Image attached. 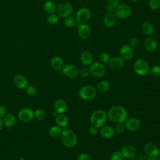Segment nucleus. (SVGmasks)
<instances>
[{"instance_id":"21","label":"nucleus","mask_w":160,"mask_h":160,"mask_svg":"<svg viewBox=\"0 0 160 160\" xmlns=\"http://www.w3.org/2000/svg\"><path fill=\"white\" fill-rule=\"evenodd\" d=\"M100 135L104 139H111L115 134L114 129L111 126H102L100 128Z\"/></svg>"},{"instance_id":"30","label":"nucleus","mask_w":160,"mask_h":160,"mask_svg":"<svg viewBox=\"0 0 160 160\" xmlns=\"http://www.w3.org/2000/svg\"><path fill=\"white\" fill-rule=\"evenodd\" d=\"M62 129L61 127L58 126V125H54L51 126L48 131V134L50 136V137L52 138H58V136H60L61 132H62Z\"/></svg>"},{"instance_id":"33","label":"nucleus","mask_w":160,"mask_h":160,"mask_svg":"<svg viewBox=\"0 0 160 160\" xmlns=\"http://www.w3.org/2000/svg\"><path fill=\"white\" fill-rule=\"evenodd\" d=\"M34 115L38 120H44L46 117V112L42 109H37L34 112Z\"/></svg>"},{"instance_id":"22","label":"nucleus","mask_w":160,"mask_h":160,"mask_svg":"<svg viewBox=\"0 0 160 160\" xmlns=\"http://www.w3.org/2000/svg\"><path fill=\"white\" fill-rule=\"evenodd\" d=\"M80 61L85 66H90L93 62V55L88 51H83L80 55Z\"/></svg>"},{"instance_id":"24","label":"nucleus","mask_w":160,"mask_h":160,"mask_svg":"<svg viewBox=\"0 0 160 160\" xmlns=\"http://www.w3.org/2000/svg\"><path fill=\"white\" fill-rule=\"evenodd\" d=\"M50 64L54 69L60 70L64 66V62L61 58L59 56H54L51 59Z\"/></svg>"},{"instance_id":"16","label":"nucleus","mask_w":160,"mask_h":160,"mask_svg":"<svg viewBox=\"0 0 160 160\" xmlns=\"http://www.w3.org/2000/svg\"><path fill=\"white\" fill-rule=\"evenodd\" d=\"M13 83L18 89H23L28 86V81L25 76L22 74H17L13 78Z\"/></svg>"},{"instance_id":"11","label":"nucleus","mask_w":160,"mask_h":160,"mask_svg":"<svg viewBox=\"0 0 160 160\" xmlns=\"http://www.w3.org/2000/svg\"><path fill=\"white\" fill-rule=\"evenodd\" d=\"M34 116V111L28 108L21 109L18 114V119L23 122H28L31 121Z\"/></svg>"},{"instance_id":"17","label":"nucleus","mask_w":160,"mask_h":160,"mask_svg":"<svg viewBox=\"0 0 160 160\" xmlns=\"http://www.w3.org/2000/svg\"><path fill=\"white\" fill-rule=\"evenodd\" d=\"M117 21V17L114 12H107L103 18V23L106 27H113Z\"/></svg>"},{"instance_id":"14","label":"nucleus","mask_w":160,"mask_h":160,"mask_svg":"<svg viewBox=\"0 0 160 160\" xmlns=\"http://www.w3.org/2000/svg\"><path fill=\"white\" fill-rule=\"evenodd\" d=\"M133 54L132 48L129 44H124L119 49V55L123 60H130L133 57Z\"/></svg>"},{"instance_id":"29","label":"nucleus","mask_w":160,"mask_h":160,"mask_svg":"<svg viewBox=\"0 0 160 160\" xmlns=\"http://www.w3.org/2000/svg\"><path fill=\"white\" fill-rule=\"evenodd\" d=\"M56 122L58 126L62 128L66 127L69 123L68 116L63 114H58L56 117Z\"/></svg>"},{"instance_id":"49","label":"nucleus","mask_w":160,"mask_h":160,"mask_svg":"<svg viewBox=\"0 0 160 160\" xmlns=\"http://www.w3.org/2000/svg\"><path fill=\"white\" fill-rule=\"evenodd\" d=\"M3 126H4V124H3L2 120L1 119V118H0V131L2 129V128Z\"/></svg>"},{"instance_id":"19","label":"nucleus","mask_w":160,"mask_h":160,"mask_svg":"<svg viewBox=\"0 0 160 160\" xmlns=\"http://www.w3.org/2000/svg\"><path fill=\"white\" fill-rule=\"evenodd\" d=\"M108 63L111 69L119 70L123 68L124 65V60L121 57H113L110 58Z\"/></svg>"},{"instance_id":"6","label":"nucleus","mask_w":160,"mask_h":160,"mask_svg":"<svg viewBox=\"0 0 160 160\" xmlns=\"http://www.w3.org/2000/svg\"><path fill=\"white\" fill-rule=\"evenodd\" d=\"M132 12L131 8L126 4H120L114 9V13L118 18L124 19L130 16Z\"/></svg>"},{"instance_id":"3","label":"nucleus","mask_w":160,"mask_h":160,"mask_svg":"<svg viewBox=\"0 0 160 160\" xmlns=\"http://www.w3.org/2000/svg\"><path fill=\"white\" fill-rule=\"evenodd\" d=\"M108 118L107 113L102 109L94 111L90 116V122L92 126L100 128L104 126Z\"/></svg>"},{"instance_id":"2","label":"nucleus","mask_w":160,"mask_h":160,"mask_svg":"<svg viewBox=\"0 0 160 160\" xmlns=\"http://www.w3.org/2000/svg\"><path fill=\"white\" fill-rule=\"evenodd\" d=\"M61 141L62 144L69 148H73L78 142V138L75 132L71 129H64L60 135Z\"/></svg>"},{"instance_id":"25","label":"nucleus","mask_w":160,"mask_h":160,"mask_svg":"<svg viewBox=\"0 0 160 160\" xmlns=\"http://www.w3.org/2000/svg\"><path fill=\"white\" fill-rule=\"evenodd\" d=\"M110 88L109 82L106 80H102L99 81L96 85V89L97 92L100 94H103L107 92Z\"/></svg>"},{"instance_id":"4","label":"nucleus","mask_w":160,"mask_h":160,"mask_svg":"<svg viewBox=\"0 0 160 160\" xmlns=\"http://www.w3.org/2000/svg\"><path fill=\"white\" fill-rule=\"evenodd\" d=\"M133 69L134 72L139 76H146L149 73L150 67L146 61L142 59L136 60L133 64Z\"/></svg>"},{"instance_id":"31","label":"nucleus","mask_w":160,"mask_h":160,"mask_svg":"<svg viewBox=\"0 0 160 160\" xmlns=\"http://www.w3.org/2000/svg\"><path fill=\"white\" fill-rule=\"evenodd\" d=\"M76 23L77 21L76 19V18L71 16L66 17L64 19V24L68 28H73L76 26Z\"/></svg>"},{"instance_id":"43","label":"nucleus","mask_w":160,"mask_h":160,"mask_svg":"<svg viewBox=\"0 0 160 160\" xmlns=\"http://www.w3.org/2000/svg\"><path fill=\"white\" fill-rule=\"evenodd\" d=\"M120 4H121L120 0H109L108 1V4H109L112 7H113L114 8V9Z\"/></svg>"},{"instance_id":"5","label":"nucleus","mask_w":160,"mask_h":160,"mask_svg":"<svg viewBox=\"0 0 160 160\" xmlns=\"http://www.w3.org/2000/svg\"><path fill=\"white\" fill-rule=\"evenodd\" d=\"M97 94L96 88L91 85H86L82 87L79 91V96L81 99L85 101L93 99Z\"/></svg>"},{"instance_id":"9","label":"nucleus","mask_w":160,"mask_h":160,"mask_svg":"<svg viewBox=\"0 0 160 160\" xmlns=\"http://www.w3.org/2000/svg\"><path fill=\"white\" fill-rule=\"evenodd\" d=\"M91 74L95 77L101 78L106 74V68L101 62H96L90 65L89 67Z\"/></svg>"},{"instance_id":"48","label":"nucleus","mask_w":160,"mask_h":160,"mask_svg":"<svg viewBox=\"0 0 160 160\" xmlns=\"http://www.w3.org/2000/svg\"><path fill=\"white\" fill-rule=\"evenodd\" d=\"M146 160H160V158H158V157L151 158V157H148V158H147Z\"/></svg>"},{"instance_id":"1","label":"nucleus","mask_w":160,"mask_h":160,"mask_svg":"<svg viewBox=\"0 0 160 160\" xmlns=\"http://www.w3.org/2000/svg\"><path fill=\"white\" fill-rule=\"evenodd\" d=\"M107 116L110 121L117 124L124 122L128 119V114L124 107L121 106H114L109 109Z\"/></svg>"},{"instance_id":"52","label":"nucleus","mask_w":160,"mask_h":160,"mask_svg":"<svg viewBox=\"0 0 160 160\" xmlns=\"http://www.w3.org/2000/svg\"><path fill=\"white\" fill-rule=\"evenodd\" d=\"M159 156H160V149H159Z\"/></svg>"},{"instance_id":"50","label":"nucleus","mask_w":160,"mask_h":160,"mask_svg":"<svg viewBox=\"0 0 160 160\" xmlns=\"http://www.w3.org/2000/svg\"><path fill=\"white\" fill-rule=\"evenodd\" d=\"M131 1H132V2H138V1H139L140 0H130Z\"/></svg>"},{"instance_id":"15","label":"nucleus","mask_w":160,"mask_h":160,"mask_svg":"<svg viewBox=\"0 0 160 160\" xmlns=\"http://www.w3.org/2000/svg\"><path fill=\"white\" fill-rule=\"evenodd\" d=\"M144 151L148 157L151 158L158 157L159 153V149L158 147L151 142H148L144 144Z\"/></svg>"},{"instance_id":"32","label":"nucleus","mask_w":160,"mask_h":160,"mask_svg":"<svg viewBox=\"0 0 160 160\" xmlns=\"http://www.w3.org/2000/svg\"><path fill=\"white\" fill-rule=\"evenodd\" d=\"M148 6L152 11L158 10L160 8V0H149Z\"/></svg>"},{"instance_id":"12","label":"nucleus","mask_w":160,"mask_h":160,"mask_svg":"<svg viewBox=\"0 0 160 160\" xmlns=\"http://www.w3.org/2000/svg\"><path fill=\"white\" fill-rule=\"evenodd\" d=\"M124 158L128 159H134L137 155V149L136 147L132 144H127L124 145L121 149Z\"/></svg>"},{"instance_id":"10","label":"nucleus","mask_w":160,"mask_h":160,"mask_svg":"<svg viewBox=\"0 0 160 160\" xmlns=\"http://www.w3.org/2000/svg\"><path fill=\"white\" fill-rule=\"evenodd\" d=\"M91 12L88 8H80L76 14V19L78 22L80 24L86 23L91 18Z\"/></svg>"},{"instance_id":"34","label":"nucleus","mask_w":160,"mask_h":160,"mask_svg":"<svg viewBox=\"0 0 160 160\" xmlns=\"http://www.w3.org/2000/svg\"><path fill=\"white\" fill-rule=\"evenodd\" d=\"M125 158L121 150L114 151L110 157V160H124Z\"/></svg>"},{"instance_id":"51","label":"nucleus","mask_w":160,"mask_h":160,"mask_svg":"<svg viewBox=\"0 0 160 160\" xmlns=\"http://www.w3.org/2000/svg\"><path fill=\"white\" fill-rule=\"evenodd\" d=\"M20 160H25L23 158H21V159H20Z\"/></svg>"},{"instance_id":"46","label":"nucleus","mask_w":160,"mask_h":160,"mask_svg":"<svg viewBox=\"0 0 160 160\" xmlns=\"http://www.w3.org/2000/svg\"><path fill=\"white\" fill-rule=\"evenodd\" d=\"M106 11L107 12H114V8L113 7H112L111 6H110L109 4H107L106 7Z\"/></svg>"},{"instance_id":"20","label":"nucleus","mask_w":160,"mask_h":160,"mask_svg":"<svg viewBox=\"0 0 160 160\" xmlns=\"http://www.w3.org/2000/svg\"><path fill=\"white\" fill-rule=\"evenodd\" d=\"M78 33L81 38L88 39L91 35V28L86 23L80 24L78 27Z\"/></svg>"},{"instance_id":"35","label":"nucleus","mask_w":160,"mask_h":160,"mask_svg":"<svg viewBox=\"0 0 160 160\" xmlns=\"http://www.w3.org/2000/svg\"><path fill=\"white\" fill-rule=\"evenodd\" d=\"M59 17L58 16V14H56L55 13L49 14L47 18L48 22L51 24H56L59 21Z\"/></svg>"},{"instance_id":"37","label":"nucleus","mask_w":160,"mask_h":160,"mask_svg":"<svg viewBox=\"0 0 160 160\" xmlns=\"http://www.w3.org/2000/svg\"><path fill=\"white\" fill-rule=\"evenodd\" d=\"M99 59L101 63L105 64L109 62L110 59V56H109V54L107 52H102L99 54Z\"/></svg>"},{"instance_id":"26","label":"nucleus","mask_w":160,"mask_h":160,"mask_svg":"<svg viewBox=\"0 0 160 160\" xmlns=\"http://www.w3.org/2000/svg\"><path fill=\"white\" fill-rule=\"evenodd\" d=\"M44 11L48 14H54L56 12L57 7L55 3L51 1H47L43 5Z\"/></svg>"},{"instance_id":"36","label":"nucleus","mask_w":160,"mask_h":160,"mask_svg":"<svg viewBox=\"0 0 160 160\" xmlns=\"http://www.w3.org/2000/svg\"><path fill=\"white\" fill-rule=\"evenodd\" d=\"M149 73L155 77L159 76H160V66L158 65H154L152 67L150 68Z\"/></svg>"},{"instance_id":"27","label":"nucleus","mask_w":160,"mask_h":160,"mask_svg":"<svg viewBox=\"0 0 160 160\" xmlns=\"http://www.w3.org/2000/svg\"><path fill=\"white\" fill-rule=\"evenodd\" d=\"M141 31L147 36H151L154 32V28L151 23L145 22L141 25Z\"/></svg>"},{"instance_id":"40","label":"nucleus","mask_w":160,"mask_h":160,"mask_svg":"<svg viewBox=\"0 0 160 160\" xmlns=\"http://www.w3.org/2000/svg\"><path fill=\"white\" fill-rule=\"evenodd\" d=\"M114 129L115 132H117L118 134L122 133L124 132V131L125 130L124 126L122 123H117V124L116 125V126Z\"/></svg>"},{"instance_id":"18","label":"nucleus","mask_w":160,"mask_h":160,"mask_svg":"<svg viewBox=\"0 0 160 160\" xmlns=\"http://www.w3.org/2000/svg\"><path fill=\"white\" fill-rule=\"evenodd\" d=\"M144 46L145 49L148 52H154L157 49L158 43L156 40L151 36H148L144 42Z\"/></svg>"},{"instance_id":"47","label":"nucleus","mask_w":160,"mask_h":160,"mask_svg":"<svg viewBox=\"0 0 160 160\" xmlns=\"http://www.w3.org/2000/svg\"><path fill=\"white\" fill-rule=\"evenodd\" d=\"M148 158V156L146 154H140L139 156V160H146Z\"/></svg>"},{"instance_id":"7","label":"nucleus","mask_w":160,"mask_h":160,"mask_svg":"<svg viewBox=\"0 0 160 160\" xmlns=\"http://www.w3.org/2000/svg\"><path fill=\"white\" fill-rule=\"evenodd\" d=\"M73 7L69 2H63L60 3L57 8V14L59 17L62 18H66L70 16L72 12Z\"/></svg>"},{"instance_id":"41","label":"nucleus","mask_w":160,"mask_h":160,"mask_svg":"<svg viewBox=\"0 0 160 160\" xmlns=\"http://www.w3.org/2000/svg\"><path fill=\"white\" fill-rule=\"evenodd\" d=\"M77 160H92V159L89 154L87 153H81L78 156Z\"/></svg>"},{"instance_id":"42","label":"nucleus","mask_w":160,"mask_h":160,"mask_svg":"<svg viewBox=\"0 0 160 160\" xmlns=\"http://www.w3.org/2000/svg\"><path fill=\"white\" fill-rule=\"evenodd\" d=\"M138 43H139L138 39L136 38H132L129 41V45L132 48L136 47L138 45Z\"/></svg>"},{"instance_id":"45","label":"nucleus","mask_w":160,"mask_h":160,"mask_svg":"<svg viewBox=\"0 0 160 160\" xmlns=\"http://www.w3.org/2000/svg\"><path fill=\"white\" fill-rule=\"evenodd\" d=\"M6 115V108L2 106H0V118H4Z\"/></svg>"},{"instance_id":"8","label":"nucleus","mask_w":160,"mask_h":160,"mask_svg":"<svg viewBox=\"0 0 160 160\" xmlns=\"http://www.w3.org/2000/svg\"><path fill=\"white\" fill-rule=\"evenodd\" d=\"M62 74L69 79H75L79 74L78 68L75 65L71 64L64 65L62 68Z\"/></svg>"},{"instance_id":"13","label":"nucleus","mask_w":160,"mask_h":160,"mask_svg":"<svg viewBox=\"0 0 160 160\" xmlns=\"http://www.w3.org/2000/svg\"><path fill=\"white\" fill-rule=\"evenodd\" d=\"M140 125L141 123L139 120L136 118H130L127 119L124 124L125 129L131 132L137 131L139 128Z\"/></svg>"},{"instance_id":"23","label":"nucleus","mask_w":160,"mask_h":160,"mask_svg":"<svg viewBox=\"0 0 160 160\" xmlns=\"http://www.w3.org/2000/svg\"><path fill=\"white\" fill-rule=\"evenodd\" d=\"M54 108L58 114H63L67 109L66 102L62 99H58L54 103Z\"/></svg>"},{"instance_id":"39","label":"nucleus","mask_w":160,"mask_h":160,"mask_svg":"<svg viewBox=\"0 0 160 160\" xmlns=\"http://www.w3.org/2000/svg\"><path fill=\"white\" fill-rule=\"evenodd\" d=\"M79 74L82 77L86 78V77L89 76V74H91L90 69H89V68H88L87 67H84L82 69H81V70L79 71Z\"/></svg>"},{"instance_id":"28","label":"nucleus","mask_w":160,"mask_h":160,"mask_svg":"<svg viewBox=\"0 0 160 160\" xmlns=\"http://www.w3.org/2000/svg\"><path fill=\"white\" fill-rule=\"evenodd\" d=\"M3 124L7 128H10L12 127L14 125L16 122V118L15 116L13 114L9 113L6 114L4 118H3Z\"/></svg>"},{"instance_id":"44","label":"nucleus","mask_w":160,"mask_h":160,"mask_svg":"<svg viewBox=\"0 0 160 160\" xmlns=\"http://www.w3.org/2000/svg\"><path fill=\"white\" fill-rule=\"evenodd\" d=\"M98 128L92 126L89 129V133L91 135H92V136H95V135H96L98 134Z\"/></svg>"},{"instance_id":"38","label":"nucleus","mask_w":160,"mask_h":160,"mask_svg":"<svg viewBox=\"0 0 160 160\" xmlns=\"http://www.w3.org/2000/svg\"><path fill=\"white\" fill-rule=\"evenodd\" d=\"M26 91L29 96H34L37 92V89L33 85H28L26 88Z\"/></svg>"}]
</instances>
